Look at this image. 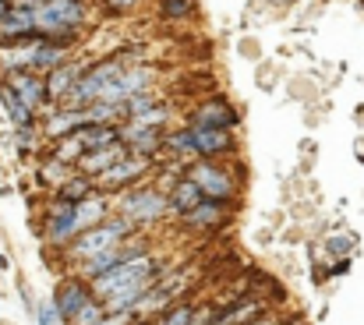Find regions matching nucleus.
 <instances>
[{
	"label": "nucleus",
	"instance_id": "28",
	"mask_svg": "<svg viewBox=\"0 0 364 325\" xmlns=\"http://www.w3.org/2000/svg\"><path fill=\"white\" fill-rule=\"evenodd\" d=\"M36 142H39V127L28 124V127H14V145L21 152H36Z\"/></svg>",
	"mask_w": 364,
	"mask_h": 325
},
{
	"label": "nucleus",
	"instance_id": "4",
	"mask_svg": "<svg viewBox=\"0 0 364 325\" xmlns=\"http://www.w3.org/2000/svg\"><path fill=\"white\" fill-rule=\"evenodd\" d=\"M141 92H156V68L152 64H131V68H124L121 75L107 85V92H103V100L100 103H117V107H127L134 96H141Z\"/></svg>",
	"mask_w": 364,
	"mask_h": 325
},
{
	"label": "nucleus",
	"instance_id": "33",
	"mask_svg": "<svg viewBox=\"0 0 364 325\" xmlns=\"http://www.w3.org/2000/svg\"><path fill=\"white\" fill-rule=\"evenodd\" d=\"M100 325H134V315H107Z\"/></svg>",
	"mask_w": 364,
	"mask_h": 325
},
{
	"label": "nucleus",
	"instance_id": "22",
	"mask_svg": "<svg viewBox=\"0 0 364 325\" xmlns=\"http://www.w3.org/2000/svg\"><path fill=\"white\" fill-rule=\"evenodd\" d=\"M163 149L173 152V156H191V159H195V131H191V127L170 131V134L163 138Z\"/></svg>",
	"mask_w": 364,
	"mask_h": 325
},
{
	"label": "nucleus",
	"instance_id": "26",
	"mask_svg": "<svg viewBox=\"0 0 364 325\" xmlns=\"http://www.w3.org/2000/svg\"><path fill=\"white\" fill-rule=\"evenodd\" d=\"M107 315H110V311H107V304H103L100 297H92V301H85V304L78 308V315H75L71 322H64V325H100Z\"/></svg>",
	"mask_w": 364,
	"mask_h": 325
},
{
	"label": "nucleus",
	"instance_id": "27",
	"mask_svg": "<svg viewBox=\"0 0 364 325\" xmlns=\"http://www.w3.org/2000/svg\"><path fill=\"white\" fill-rule=\"evenodd\" d=\"M170 117H173V107L159 100L152 110H145L141 117H134V124H141V127H159V131H163V127L170 124Z\"/></svg>",
	"mask_w": 364,
	"mask_h": 325
},
{
	"label": "nucleus",
	"instance_id": "35",
	"mask_svg": "<svg viewBox=\"0 0 364 325\" xmlns=\"http://www.w3.org/2000/svg\"><path fill=\"white\" fill-rule=\"evenodd\" d=\"M0 269H11V258H7V251H0Z\"/></svg>",
	"mask_w": 364,
	"mask_h": 325
},
{
	"label": "nucleus",
	"instance_id": "25",
	"mask_svg": "<svg viewBox=\"0 0 364 325\" xmlns=\"http://www.w3.org/2000/svg\"><path fill=\"white\" fill-rule=\"evenodd\" d=\"M195 308H198V301H181V304H173V308H166L159 319H152L156 325H191L195 322Z\"/></svg>",
	"mask_w": 364,
	"mask_h": 325
},
{
	"label": "nucleus",
	"instance_id": "13",
	"mask_svg": "<svg viewBox=\"0 0 364 325\" xmlns=\"http://www.w3.org/2000/svg\"><path fill=\"white\" fill-rule=\"evenodd\" d=\"M107 219H110V198H107L103 191H92L89 198L75 202V223H78V233H85V230L107 223Z\"/></svg>",
	"mask_w": 364,
	"mask_h": 325
},
{
	"label": "nucleus",
	"instance_id": "20",
	"mask_svg": "<svg viewBox=\"0 0 364 325\" xmlns=\"http://www.w3.org/2000/svg\"><path fill=\"white\" fill-rule=\"evenodd\" d=\"M0 103H4V110H7V117H11L14 127H28V124H36V113H28V110L21 107V100L7 89V82H0Z\"/></svg>",
	"mask_w": 364,
	"mask_h": 325
},
{
	"label": "nucleus",
	"instance_id": "15",
	"mask_svg": "<svg viewBox=\"0 0 364 325\" xmlns=\"http://www.w3.org/2000/svg\"><path fill=\"white\" fill-rule=\"evenodd\" d=\"M166 198H170V213H173L177 219L188 216L191 209H198V206L205 202V195L198 191V184H195V181H188V177H181L177 184H170Z\"/></svg>",
	"mask_w": 364,
	"mask_h": 325
},
{
	"label": "nucleus",
	"instance_id": "2",
	"mask_svg": "<svg viewBox=\"0 0 364 325\" xmlns=\"http://www.w3.org/2000/svg\"><path fill=\"white\" fill-rule=\"evenodd\" d=\"M166 213H170V198L159 188H152V184H138V188L124 191L117 198V216H124L134 230L159 223Z\"/></svg>",
	"mask_w": 364,
	"mask_h": 325
},
{
	"label": "nucleus",
	"instance_id": "1",
	"mask_svg": "<svg viewBox=\"0 0 364 325\" xmlns=\"http://www.w3.org/2000/svg\"><path fill=\"white\" fill-rule=\"evenodd\" d=\"M131 233H138L131 223L124 216H110L107 223H100V226H92V230H85L68 251H64V258L78 269L82 262H89V258H96V255H103V251H114V247H121L124 240L131 237Z\"/></svg>",
	"mask_w": 364,
	"mask_h": 325
},
{
	"label": "nucleus",
	"instance_id": "36",
	"mask_svg": "<svg viewBox=\"0 0 364 325\" xmlns=\"http://www.w3.org/2000/svg\"><path fill=\"white\" fill-rule=\"evenodd\" d=\"M283 325H308L304 319H290V322H283Z\"/></svg>",
	"mask_w": 364,
	"mask_h": 325
},
{
	"label": "nucleus",
	"instance_id": "31",
	"mask_svg": "<svg viewBox=\"0 0 364 325\" xmlns=\"http://www.w3.org/2000/svg\"><path fill=\"white\" fill-rule=\"evenodd\" d=\"M354 247V237H329V255L347 258V251Z\"/></svg>",
	"mask_w": 364,
	"mask_h": 325
},
{
	"label": "nucleus",
	"instance_id": "17",
	"mask_svg": "<svg viewBox=\"0 0 364 325\" xmlns=\"http://www.w3.org/2000/svg\"><path fill=\"white\" fill-rule=\"evenodd\" d=\"M36 177H39V184H46V188H53V191H60L71 177H78L75 174V166H68V163H60L57 156H43L39 159V166H36Z\"/></svg>",
	"mask_w": 364,
	"mask_h": 325
},
{
	"label": "nucleus",
	"instance_id": "37",
	"mask_svg": "<svg viewBox=\"0 0 364 325\" xmlns=\"http://www.w3.org/2000/svg\"><path fill=\"white\" fill-rule=\"evenodd\" d=\"M134 325H156V322H134Z\"/></svg>",
	"mask_w": 364,
	"mask_h": 325
},
{
	"label": "nucleus",
	"instance_id": "10",
	"mask_svg": "<svg viewBox=\"0 0 364 325\" xmlns=\"http://www.w3.org/2000/svg\"><path fill=\"white\" fill-rule=\"evenodd\" d=\"M82 127H89V113L85 110H68V107H53L43 117V134L50 142H60L68 134H78Z\"/></svg>",
	"mask_w": 364,
	"mask_h": 325
},
{
	"label": "nucleus",
	"instance_id": "23",
	"mask_svg": "<svg viewBox=\"0 0 364 325\" xmlns=\"http://www.w3.org/2000/svg\"><path fill=\"white\" fill-rule=\"evenodd\" d=\"M92 191H96V181L85 177V174H78V177H71V181L57 191V198H64V202H82V198H89Z\"/></svg>",
	"mask_w": 364,
	"mask_h": 325
},
{
	"label": "nucleus",
	"instance_id": "24",
	"mask_svg": "<svg viewBox=\"0 0 364 325\" xmlns=\"http://www.w3.org/2000/svg\"><path fill=\"white\" fill-rule=\"evenodd\" d=\"M156 7H159V14L166 21H188V18L198 14V4L195 0H159Z\"/></svg>",
	"mask_w": 364,
	"mask_h": 325
},
{
	"label": "nucleus",
	"instance_id": "18",
	"mask_svg": "<svg viewBox=\"0 0 364 325\" xmlns=\"http://www.w3.org/2000/svg\"><path fill=\"white\" fill-rule=\"evenodd\" d=\"M85 152H100V149H110V145H121V127H110V124H89L78 131Z\"/></svg>",
	"mask_w": 364,
	"mask_h": 325
},
{
	"label": "nucleus",
	"instance_id": "29",
	"mask_svg": "<svg viewBox=\"0 0 364 325\" xmlns=\"http://www.w3.org/2000/svg\"><path fill=\"white\" fill-rule=\"evenodd\" d=\"M156 103H159V96H156V92H141V96H134V100H131V103H127V120H134V117H141V113H145V110H152L156 107Z\"/></svg>",
	"mask_w": 364,
	"mask_h": 325
},
{
	"label": "nucleus",
	"instance_id": "5",
	"mask_svg": "<svg viewBox=\"0 0 364 325\" xmlns=\"http://www.w3.org/2000/svg\"><path fill=\"white\" fill-rule=\"evenodd\" d=\"M152 170V156H124L117 166H110L107 174H100L96 177V191H103V195H114V191H131V188H138L141 184V177Z\"/></svg>",
	"mask_w": 364,
	"mask_h": 325
},
{
	"label": "nucleus",
	"instance_id": "30",
	"mask_svg": "<svg viewBox=\"0 0 364 325\" xmlns=\"http://www.w3.org/2000/svg\"><path fill=\"white\" fill-rule=\"evenodd\" d=\"M36 322L39 325H64V319H60V311H57L53 301H39V304H36Z\"/></svg>",
	"mask_w": 364,
	"mask_h": 325
},
{
	"label": "nucleus",
	"instance_id": "19",
	"mask_svg": "<svg viewBox=\"0 0 364 325\" xmlns=\"http://www.w3.org/2000/svg\"><path fill=\"white\" fill-rule=\"evenodd\" d=\"M227 209H230V206H220V202H209V198H205L198 209H191L188 216H181V223H184V226H202V230H209V226H220V223L227 219Z\"/></svg>",
	"mask_w": 364,
	"mask_h": 325
},
{
	"label": "nucleus",
	"instance_id": "7",
	"mask_svg": "<svg viewBox=\"0 0 364 325\" xmlns=\"http://www.w3.org/2000/svg\"><path fill=\"white\" fill-rule=\"evenodd\" d=\"M237 110L230 107V100L223 96H209V100H198L191 107V127H209V131H234L237 127Z\"/></svg>",
	"mask_w": 364,
	"mask_h": 325
},
{
	"label": "nucleus",
	"instance_id": "8",
	"mask_svg": "<svg viewBox=\"0 0 364 325\" xmlns=\"http://www.w3.org/2000/svg\"><path fill=\"white\" fill-rule=\"evenodd\" d=\"M50 301L57 304L60 319H64V322H71V319L78 315V308H82L85 301H92V287H89L82 276H64V279L57 283V290H53V297H50Z\"/></svg>",
	"mask_w": 364,
	"mask_h": 325
},
{
	"label": "nucleus",
	"instance_id": "12",
	"mask_svg": "<svg viewBox=\"0 0 364 325\" xmlns=\"http://www.w3.org/2000/svg\"><path fill=\"white\" fill-rule=\"evenodd\" d=\"M82 75H85V71H82L78 64H71V60H68V64H60L57 71H50V75H46V96H50V103H53V107H60V103L75 92V85H78V78H82Z\"/></svg>",
	"mask_w": 364,
	"mask_h": 325
},
{
	"label": "nucleus",
	"instance_id": "11",
	"mask_svg": "<svg viewBox=\"0 0 364 325\" xmlns=\"http://www.w3.org/2000/svg\"><path fill=\"white\" fill-rule=\"evenodd\" d=\"M163 131L159 127H141V124H134V120H127L121 124V142L127 145V152L131 156H156L159 149H163Z\"/></svg>",
	"mask_w": 364,
	"mask_h": 325
},
{
	"label": "nucleus",
	"instance_id": "9",
	"mask_svg": "<svg viewBox=\"0 0 364 325\" xmlns=\"http://www.w3.org/2000/svg\"><path fill=\"white\" fill-rule=\"evenodd\" d=\"M191 127V124H188ZM195 131V159H223L237 152L234 131H209V127H191Z\"/></svg>",
	"mask_w": 364,
	"mask_h": 325
},
{
	"label": "nucleus",
	"instance_id": "16",
	"mask_svg": "<svg viewBox=\"0 0 364 325\" xmlns=\"http://www.w3.org/2000/svg\"><path fill=\"white\" fill-rule=\"evenodd\" d=\"M124 156H127V145H110V149H100V152H85V159L78 163V174H85V177H100V174H107L110 166H117Z\"/></svg>",
	"mask_w": 364,
	"mask_h": 325
},
{
	"label": "nucleus",
	"instance_id": "14",
	"mask_svg": "<svg viewBox=\"0 0 364 325\" xmlns=\"http://www.w3.org/2000/svg\"><path fill=\"white\" fill-rule=\"evenodd\" d=\"M269 311H272V308H269V301H265V297H258V294H251V297H244L241 304H234V308L220 311L216 325H251V322H258V319H265Z\"/></svg>",
	"mask_w": 364,
	"mask_h": 325
},
{
	"label": "nucleus",
	"instance_id": "34",
	"mask_svg": "<svg viewBox=\"0 0 364 325\" xmlns=\"http://www.w3.org/2000/svg\"><path fill=\"white\" fill-rule=\"evenodd\" d=\"M7 14H11V0H0V21H4Z\"/></svg>",
	"mask_w": 364,
	"mask_h": 325
},
{
	"label": "nucleus",
	"instance_id": "3",
	"mask_svg": "<svg viewBox=\"0 0 364 325\" xmlns=\"http://www.w3.org/2000/svg\"><path fill=\"white\" fill-rule=\"evenodd\" d=\"M184 177L195 181L198 191H202L209 202L230 206V202L237 198V174H230V166H223V163H216V159H195Z\"/></svg>",
	"mask_w": 364,
	"mask_h": 325
},
{
	"label": "nucleus",
	"instance_id": "21",
	"mask_svg": "<svg viewBox=\"0 0 364 325\" xmlns=\"http://www.w3.org/2000/svg\"><path fill=\"white\" fill-rule=\"evenodd\" d=\"M50 156H57V159H60V163H68V166H78V163L85 159V145H82V138H78V134H68V138L53 142Z\"/></svg>",
	"mask_w": 364,
	"mask_h": 325
},
{
	"label": "nucleus",
	"instance_id": "6",
	"mask_svg": "<svg viewBox=\"0 0 364 325\" xmlns=\"http://www.w3.org/2000/svg\"><path fill=\"white\" fill-rule=\"evenodd\" d=\"M7 82V89L21 100V107L28 110V113H36V117H46L50 110V96H46V75H36V71H14V75H7L4 78Z\"/></svg>",
	"mask_w": 364,
	"mask_h": 325
},
{
	"label": "nucleus",
	"instance_id": "32",
	"mask_svg": "<svg viewBox=\"0 0 364 325\" xmlns=\"http://www.w3.org/2000/svg\"><path fill=\"white\" fill-rule=\"evenodd\" d=\"M103 4H107V11H114V14H131V11L141 7V0H103Z\"/></svg>",
	"mask_w": 364,
	"mask_h": 325
}]
</instances>
